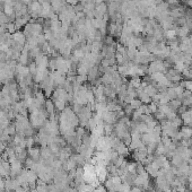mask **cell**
I'll use <instances>...</instances> for the list:
<instances>
[{
  "instance_id": "cell-1",
  "label": "cell",
  "mask_w": 192,
  "mask_h": 192,
  "mask_svg": "<svg viewBox=\"0 0 192 192\" xmlns=\"http://www.w3.org/2000/svg\"><path fill=\"white\" fill-rule=\"evenodd\" d=\"M50 77L52 78V80L54 83V85L57 86H62L64 85L66 83V77H64L63 73H60V71H53V73L50 75Z\"/></svg>"
},
{
  "instance_id": "cell-2",
  "label": "cell",
  "mask_w": 192,
  "mask_h": 192,
  "mask_svg": "<svg viewBox=\"0 0 192 192\" xmlns=\"http://www.w3.org/2000/svg\"><path fill=\"white\" fill-rule=\"evenodd\" d=\"M53 97H54V99H60V101L67 102L69 99V94L64 88H58V89L53 93Z\"/></svg>"
},
{
  "instance_id": "cell-3",
  "label": "cell",
  "mask_w": 192,
  "mask_h": 192,
  "mask_svg": "<svg viewBox=\"0 0 192 192\" xmlns=\"http://www.w3.org/2000/svg\"><path fill=\"white\" fill-rule=\"evenodd\" d=\"M11 38L14 40V42L21 45V47H24L26 43V36L24 35V33H21V32H15L14 34H11Z\"/></svg>"
},
{
  "instance_id": "cell-4",
  "label": "cell",
  "mask_w": 192,
  "mask_h": 192,
  "mask_svg": "<svg viewBox=\"0 0 192 192\" xmlns=\"http://www.w3.org/2000/svg\"><path fill=\"white\" fill-rule=\"evenodd\" d=\"M28 59H30V51H28V50L25 47V49H23V51L21 52V56H19V58H18L19 63L25 66V64L28 62Z\"/></svg>"
},
{
  "instance_id": "cell-5",
  "label": "cell",
  "mask_w": 192,
  "mask_h": 192,
  "mask_svg": "<svg viewBox=\"0 0 192 192\" xmlns=\"http://www.w3.org/2000/svg\"><path fill=\"white\" fill-rule=\"evenodd\" d=\"M10 173V164L6 162H0V175L7 176Z\"/></svg>"
},
{
  "instance_id": "cell-6",
  "label": "cell",
  "mask_w": 192,
  "mask_h": 192,
  "mask_svg": "<svg viewBox=\"0 0 192 192\" xmlns=\"http://www.w3.org/2000/svg\"><path fill=\"white\" fill-rule=\"evenodd\" d=\"M54 109H56V107H54V103L52 102V101L49 99V101L45 102V110H47V113L51 115V118L54 115Z\"/></svg>"
},
{
  "instance_id": "cell-7",
  "label": "cell",
  "mask_w": 192,
  "mask_h": 192,
  "mask_svg": "<svg viewBox=\"0 0 192 192\" xmlns=\"http://www.w3.org/2000/svg\"><path fill=\"white\" fill-rule=\"evenodd\" d=\"M28 155H30V157L32 158V159L36 161V159H38V158L41 157V151H40L37 148L31 147L30 150H28Z\"/></svg>"
},
{
  "instance_id": "cell-8",
  "label": "cell",
  "mask_w": 192,
  "mask_h": 192,
  "mask_svg": "<svg viewBox=\"0 0 192 192\" xmlns=\"http://www.w3.org/2000/svg\"><path fill=\"white\" fill-rule=\"evenodd\" d=\"M54 107L58 111H63L66 109V102L64 101H60V99H54Z\"/></svg>"
},
{
  "instance_id": "cell-9",
  "label": "cell",
  "mask_w": 192,
  "mask_h": 192,
  "mask_svg": "<svg viewBox=\"0 0 192 192\" xmlns=\"http://www.w3.org/2000/svg\"><path fill=\"white\" fill-rule=\"evenodd\" d=\"M93 192H106V188L103 187V185H97V187L94 189Z\"/></svg>"
},
{
  "instance_id": "cell-10",
  "label": "cell",
  "mask_w": 192,
  "mask_h": 192,
  "mask_svg": "<svg viewBox=\"0 0 192 192\" xmlns=\"http://www.w3.org/2000/svg\"><path fill=\"white\" fill-rule=\"evenodd\" d=\"M66 1H67V2H68L70 6H73V7L78 4V0H66Z\"/></svg>"
},
{
  "instance_id": "cell-11",
  "label": "cell",
  "mask_w": 192,
  "mask_h": 192,
  "mask_svg": "<svg viewBox=\"0 0 192 192\" xmlns=\"http://www.w3.org/2000/svg\"><path fill=\"white\" fill-rule=\"evenodd\" d=\"M16 192H27V191H26V190H24V187H21V188L19 187V188L16 190Z\"/></svg>"
},
{
  "instance_id": "cell-12",
  "label": "cell",
  "mask_w": 192,
  "mask_h": 192,
  "mask_svg": "<svg viewBox=\"0 0 192 192\" xmlns=\"http://www.w3.org/2000/svg\"><path fill=\"white\" fill-rule=\"evenodd\" d=\"M21 1L23 2V4H30L32 0H21Z\"/></svg>"
}]
</instances>
